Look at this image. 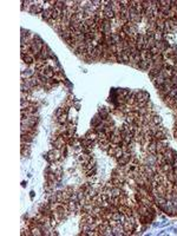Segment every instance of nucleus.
<instances>
[{"label":"nucleus","mask_w":177,"mask_h":236,"mask_svg":"<svg viewBox=\"0 0 177 236\" xmlns=\"http://www.w3.org/2000/svg\"><path fill=\"white\" fill-rule=\"evenodd\" d=\"M45 158L51 163L57 162L59 158H61L60 150H59V149H52V150H50L47 154H46V156H45Z\"/></svg>","instance_id":"nucleus-1"},{"label":"nucleus","mask_w":177,"mask_h":236,"mask_svg":"<svg viewBox=\"0 0 177 236\" xmlns=\"http://www.w3.org/2000/svg\"><path fill=\"white\" fill-rule=\"evenodd\" d=\"M149 94L146 93V92H143V91H141V92H136V99H137V103H146V101H149Z\"/></svg>","instance_id":"nucleus-2"},{"label":"nucleus","mask_w":177,"mask_h":236,"mask_svg":"<svg viewBox=\"0 0 177 236\" xmlns=\"http://www.w3.org/2000/svg\"><path fill=\"white\" fill-rule=\"evenodd\" d=\"M33 136L32 134H25V135H21V143H25V144H30L31 142L33 141Z\"/></svg>","instance_id":"nucleus-3"},{"label":"nucleus","mask_w":177,"mask_h":236,"mask_svg":"<svg viewBox=\"0 0 177 236\" xmlns=\"http://www.w3.org/2000/svg\"><path fill=\"white\" fill-rule=\"evenodd\" d=\"M31 152V148L28 144H25V143H21V155L23 156H28Z\"/></svg>","instance_id":"nucleus-4"}]
</instances>
